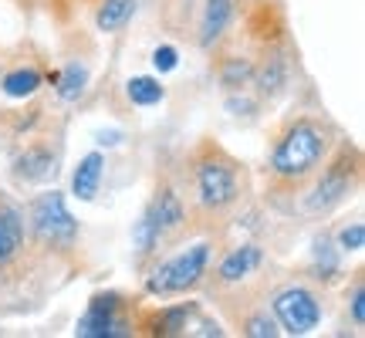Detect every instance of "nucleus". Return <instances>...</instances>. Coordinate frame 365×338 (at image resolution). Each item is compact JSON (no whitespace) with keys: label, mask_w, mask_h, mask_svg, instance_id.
Returning a JSON list of instances; mask_svg holds the SVG:
<instances>
[{"label":"nucleus","mask_w":365,"mask_h":338,"mask_svg":"<svg viewBox=\"0 0 365 338\" xmlns=\"http://www.w3.org/2000/svg\"><path fill=\"white\" fill-rule=\"evenodd\" d=\"M352 322L355 325H365V287L355 285L352 291Z\"/></svg>","instance_id":"nucleus-22"},{"label":"nucleus","mask_w":365,"mask_h":338,"mask_svg":"<svg viewBox=\"0 0 365 338\" xmlns=\"http://www.w3.org/2000/svg\"><path fill=\"white\" fill-rule=\"evenodd\" d=\"M31 227L38 240L51 244V247H71L75 237H78V220L68 213L65 196L61 193H41L31 203Z\"/></svg>","instance_id":"nucleus-4"},{"label":"nucleus","mask_w":365,"mask_h":338,"mask_svg":"<svg viewBox=\"0 0 365 338\" xmlns=\"http://www.w3.org/2000/svg\"><path fill=\"white\" fill-rule=\"evenodd\" d=\"M244 332H247V335H254V338H274V335H277L274 322H271V318H264V314H254Z\"/></svg>","instance_id":"nucleus-20"},{"label":"nucleus","mask_w":365,"mask_h":338,"mask_svg":"<svg viewBox=\"0 0 365 338\" xmlns=\"http://www.w3.org/2000/svg\"><path fill=\"white\" fill-rule=\"evenodd\" d=\"M230 21V0H210L207 14H203V44H213L227 31Z\"/></svg>","instance_id":"nucleus-15"},{"label":"nucleus","mask_w":365,"mask_h":338,"mask_svg":"<svg viewBox=\"0 0 365 338\" xmlns=\"http://www.w3.org/2000/svg\"><path fill=\"white\" fill-rule=\"evenodd\" d=\"M240 200V176H237L234 159L213 156L196 163V203L203 213H223L227 207H234Z\"/></svg>","instance_id":"nucleus-2"},{"label":"nucleus","mask_w":365,"mask_h":338,"mask_svg":"<svg viewBox=\"0 0 365 338\" xmlns=\"http://www.w3.org/2000/svg\"><path fill=\"white\" fill-rule=\"evenodd\" d=\"M339 247L341 250H352V254H359V250L365 247V227L359 220L352 223V227H345L339 234Z\"/></svg>","instance_id":"nucleus-18"},{"label":"nucleus","mask_w":365,"mask_h":338,"mask_svg":"<svg viewBox=\"0 0 365 338\" xmlns=\"http://www.w3.org/2000/svg\"><path fill=\"white\" fill-rule=\"evenodd\" d=\"M325 145H328L325 129L314 126L312 118H301V122H294V126L277 139V145H274L271 173L277 180L301 183L325 159Z\"/></svg>","instance_id":"nucleus-1"},{"label":"nucleus","mask_w":365,"mask_h":338,"mask_svg":"<svg viewBox=\"0 0 365 338\" xmlns=\"http://www.w3.org/2000/svg\"><path fill=\"white\" fill-rule=\"evenodd\" d=\"M51 85H54V91H58L65 102H75L81 91H85V85H88V68L81 65V61H71L65 71L51 75Z\"/></svg>","instance_id":"nucleus-13"},{"label":"nucleus","mask_w":365,"mask_h":338,"mask_svg":"<svg viewBox=\"0 0 365 338\" xmlns=\"http://www.w3.org/2000/svg\"><path fill=\"white\" fill-rule=\"evenodd\" d=\"M41 71H34V68H17V71H11L7 78H4V95L7 98H27V95H34V91L41 88Z\"/></svg>","instance_id":"nucleus-14"},{"label":"nucleus","mask_w":365,"mask_h":338,"mask_svg":"<svg viewBox=\"0 0 365 338\" xmlns=\"http://www.w3.org/2000/svg\"><path fill=\"white\" fill-rule=\"evenodd\" d=\"M135 11V0H105L102 11H98V31H118V27L125 24Z\"/></svg>","instance_id":"nucleus-16"},{"label":"nucleus","mask_w":365,"mask_h":338,"mask_svg":"<svg viewBox=\"0 0 365 338\" xmlns=\"http://www.w3.org/2000/svg\"><path fill=\"white\" fill-rule=\"evenodd\" d=\"M261 247H254V244H244V247H234L227 257L220 260V267H217V277H220V285H240V281H247L250 274L261 267Z\"/></svg>","instance_id":"nucleus-8"},{"label":"nucleus","mask_w":365,"mask_h":338,"mask_svg":"<svg viewBox=\"0 0 365 338\" xmlns=\"http://www.w3.org/2000/svg\"><path fill=\"white\" fill-rule=\"evenodd\" d=\"M125 91H129L132 105H159V102H163V95H166V88H163V85H159L156 78H149V75L129 78Z\"/></svg>","instance_id":"nucleus-17"},{"label":"nucleus","mask_w":365,"mask_h":338,"mask_svg":"<svg viewBox=\"0 0 365 338\" xmlns=\"http://www.w3.org/2000/svg\"><path fill=\"white\" fill-rule=\"evenodd\" d=\"M250 75V65L247 61H230V65L223 68V81L227 85H240V81Z\"/></svg>","instance_id":"nucleus-21"},{"label":"nucleus","mask_w":365,"mask_h":338,"mask_svg":"<svg viewBox=\"0 0 365 338\" xmlns=\"http://www.w3.org/2000/svg\"><path fill=\"white\" fill-rule=\"evenodd\" d=\"M180 65V51L173 48V44H159L156 51H153V68H156L159 75H166L173 68Z\"/></svg>","instance_id":"nucleus-19"},{"label":"nucleus","mask_w":365,"mask_h":338,"mask_svg":"<svg viewBox=\"0 0 365 338\" xmlns=\"http://www.w3.org/2000/svg\"><path fill=\"white\" fill-rule=\"evenodd\" d=\"M274 314L287 335H308L322 322V301L308 287H284L274 298Z\"/></svg>","instance_id":"nucleus-6"},{"label":"nucleus","mask_w":365,"mask_h":338,"mask_svg":"<svg viewBox=\"0 0 365 338\" xmlns=\"http://www.w3.org/2000/svg\"><path fill=\"white\" fill-rule=\"evenodd\" d=\"M102 173H105L102 153H88V156L78 163L75 176H71V193L78 196V200H95L98 183H102Z\"/></svg>","instance_id":"nucleus-11"},{"label":"nucleus","mask_w":365,"mask_h":338,"mask_svg":"<svg viewBox=\"0 0 365 338\" xmlns=\"http://www.w3.org/2000/svg\"><path fill=\"white\" fill-rule=\"evenodd\" d=\"M182 220H186V213H182V203L180 196L173 193V190H163V193L153 200V207L145 210V217L135 223V230H132V240H135V247L149 254V250L156 247L159 240L173 230H180Z\"/></svg>","instance_id":"nucleus-5"},{"label":"nucleus","mask_w":365,"mask_h":338,"mask_svg":"<svg viewBox=\"0 0 365 338\" xmlns=\"http://www.w3.org/2000/svg\"><path fill=\"white\" fill-rule=\"evenodd\" d=\"M345 193H349V173L339 163V166L328 169L325 176H322V183H318V190L308 196V210L312 213H328L335 203L345 200Z\"/></svg>","instance_id":"nucleus-9"},{"label":"nucleus","mask_w":365,"mask_h":338,"mask_svg":"<svg viewBox=\"0 0 365 338\" xmlns=\"http://www.w3.org/2000/svg\"><path fill=\"white\" fill-rule=\"evenodd\" d=\"M210 267V244H193V247L180 250L176 257H170L166 264H159L156 271L149 274L145 291L149 295H180L190 291L203 281V274Z\"/></svg>","instance_id":"nucleus-3"},{"label":"nucleus","mask_w":365,"mask_h":338,"mask_svg":"<svg viewBox=\"0 0 365 338\" xmlns=\"http://www.w3.org/2000/svg\"><path fill=\"white\" fill-rule=\"evenodd\" d=\"M118 295H95L88 304L85 318L78 322L81 338H115V335H129V322L118 318Z\"/></svg>","instance_id":"nucleus-7"},{"label":"nucleus","mask_w":365,"mask_h":338,"mask_svg":"<svg viewBox=\"0 0 365 338\" xmlns=\"http://www.w3.org/2000/svg\"><path fill=\"white\" fill-rule=\"evenodd\" d=\"M54 156L51 149H44V145H31V149H24L21 156H17V163H14V176L24 183H48L54 176Z\"/></svg>","instance_id":"nucleus-10"},{"label":"nucleus","mask_w":365,"mask_h":338,"mask_svg":"<svg viewBox=\"0 0 365 338\" xmlns=\"http://www.w3.org/2000/svg\"><path fill=\"white\" fill-rule=\"evenodd\" d=\"M24 240V227H21V213L17 210H0V264L14 260Z\"/></svg>","instance_id":"nucleus-12"}]
</instances>
